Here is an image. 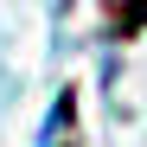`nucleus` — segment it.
Here are the masks:
<instances>
[{
	"mask_svg": "<svg viewBox=\"0 0 147 147\" xmlns=\"http://www.w3.org/2000/svg\"><path fill=\"white\" fill-rule=\"evenodd\" d=\"M121 7H128V26H134V19L147 13V0H121Z\"/></svg>",
	"mask_w": 147,
	"mask_h": 147,
	"instance_id": "obj_1",
	"label": "nucleus"
}]
</instances>
